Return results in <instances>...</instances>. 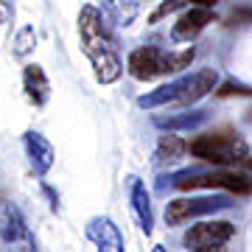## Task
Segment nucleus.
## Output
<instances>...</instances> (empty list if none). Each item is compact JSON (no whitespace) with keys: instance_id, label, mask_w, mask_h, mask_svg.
<instances>
[{"instance_id":"1","label":"nucleus","mask_w":252,"mask_h":252,"mask_svg":"<svg viewBox=\"0 0 252 252\" xmlns=\"http://www.w3.org/2000/svg\"><path fill=\"white\" fill-rule=\"evenodd\" d=\"M79 39H81V51L90 59L93 73L101 84H112V81L121 79L124 64H121V56H118L109 23L101 14V9H95L90 3H84L79 11Z\"/></svg>"},{"instance_id":"2","label":"nucleus","mask_w":252,"mask_h":252,"mask_svg":"<svg viewBox=\"0 0 252 252\" xmlns=\"http://www.w3.org/2000/svg\"><path fill=\"white\" fill-rule=\"evenodd\" d=\"M188 152L193 157L205 162H213V165H230V162H244L247 160V143L241 137L230 132V129H216V132H205V135H196L188 143Z\"/></svg>"},{"instance_id":"3","label":"nucleus","mask_w":252,"mask_h":252,"mask_svg":"<svg viewBox=\"0 0 252 252\" xmlns=\"http://www.w3.org/2000/svg\"><path fill=\"white\" fill-rule=\"evenodd\" d=\"M193 56H196L193 48H185L180 54H165L160 48H137L129 54V73L137 81H152L162 73H177L182 67H188L193 62Z\"/></svg>"},{"instance_id":"4","label":"nucleus","mask_w":252,"mask_h":252,"mask_svg":"<svg viewBox=\"0 0 252 252\" xmlns=\"http://www.w3.org/2000/svg\"><path fill=\"white\" fill-rule=\"evenodd\" d=\"M174 185L182 190L188 188H224L233 193L252 190V180L238 171H182L174 177Z\"/></svg>"},{"instance_id":"5","label":"nucleus","mask_w":252,"mask_h":252,"mask_svg":"<svg viewBox=\"0 0 252 252\" xmlns=\"http://www.w3.org/2000/svg\"><path fill=\"white\" fill-rule=\"evenodd\" d=\"M233 233L235 227L230 221H202L185 233V247L190 252H219L233 238Z\"/></svg>"},{"instance_id":"6","label":"nucleus","mask_w":252,"mask_h":252,"mask_svg":"<svg viewBox=\"0 0 252 252\" xmlns=\"http://www.w3.org/2000/svg\"><path fill=\"white\" fill-rule=\"evenodd\" d=\"M230 205L224 196H182L165 205V221L168 224H182L188 219L205 216V213H216Z\"/></svg>"},{"instance_id":"7","label":"nucleus","mask_w":252,"mask_h":252,"mask_svg":"<svg viewBox=\"0 0 252 252\" xmlns=\"http://www.w3.org/2000/svg\"><path fill=\"white\" fill-rule=\"evenodd\" d=\"M84 233H87V238L95 244V250L98 252H126L124 250V235H121L118 224L109 216L90 219L87 227H84Z\"/></svg>"},{"instance_id":"8","label":"nucleus","mask_w":252,"mask_h":252,"mask_svg":"<svg viewBox=\"0 0 252 252\" xmlns=\"http://www.w3.org/2000/svg\"><path fill=\"white\" fill-rule=\"evenodd\" d=\"M23 146H26V154H28V162H31V168H34L36 177H45L51 168H54V146L48 140L45 135H39V132H26L23 135Z\"/></svg>"},{"instance_id":"9","label":"nucleus","mask_w":252,"mask_h":252,"mask_svg":"<svg viewBox=\"0 0 252 252\" xmlns=\"http://www.w3.org/2000/svg\"><path fill=\"white\" fill-rule=\"evenodd\" d=\"M216 70H199L193 73V76H185V79H180V95H177V107H188V104H196L199 98H205L207 93H213V87H216Z\"/></svg>"},{"instance_id":"10","label":"nucleus","mask_w":252,"mask_h":252,"mask_svg":"<svg viewBox=\"0 0 252 252\" xmlns=\"http://www.w3.org/2000/svg\"><path fill=\"white\" fill-rule=\"evenodd\" d=\"M126 182H129V202H132V210H135V216H137V224H140V230L149 235L154 230L152 193L146 190V182L140 180V177H135V174H129Z\"/></svg>"},{"instance_id":"11","label":"nucleus","mask_w":252,"mask_h":252,"mask_svg":"<svg viewBox=\"0 0 252 252\" xmlns=\"http://www.w3.org/2000/svg\"><path fill=\"white\" fill-rule=\"evenodd\" d=\"M0 235H3L6 244H17L31 238L26 219H23V213H20V207L14 202H0Z\"/></svg>"},{"instance_id":"12","label":"nucleus","mask_w":252,"mask_h":252,"mask_svg":"<svg viewBox=\"0 0 252 252\" xmlns=\"http://www.w3.org/2000/svg\"><path fill=\"white\" fill-rule=\"evenodd\" d=\"M23 90H26L28 101L34 107H45L51 98V81H48L45 70L39 64H26L23 70Z\"/></svg>"},{"instance_id":"13","label":"nucleus","mask_w":252,"mask_h":252,"mask_svg":"<svg viewBox=\"0 0 252 252\" xmlns=\"http://www.w3.org/2000/svg\"><path fill=\"white\" fill-rule=\"evenodd\" d=\"M207 23H213V11H210V9H199V6H196V9L185 11V14L174 23L171 36L177 39V42H182V39H193L199 31H205Z\"/></svg>"},{"instance_id":"14","label":"nucleus","mask_w":252,"mask_h":252,"mask_svg":"<svg viewBox=\"0 0 252 252\" xmlns=\"http://www.w3.org/2000/svg\"><path fill=\"white\" fill-rule=\"evenodd\" d=\"M101 9L118 28H129L137 17V0H101Z\"/></svg>"},{"instance_id":"15","label":"nucleus","mask_w":252,"mask_h":252,"mask_svg":"<svg viewBox=\"0 0 252 252\" xmlns=\"http://www.w3.org/2000/svg\"><path fill=\"white\" fill-rule=\"evenodd\" d=\"M205 121V112H185V115H168L162 118L157 115L154 118V124L160 126V129H168V132H174V129H190V126H196Z\"/></svg>"},{"instance_id":"16","label":"nucleus","mask_w":252,"mask_h":252,"mask_svg":"<svg viewBox=\"0 0 252 252\" xmlns=\"http://www.w3.org/2000/svg\"><path fill=\"white\" fill-rule=\"evenodd\" d=\"M185 149L188 146L182 143L177 135H162L160 140H157V160H180L182 154H185Z\"/></svg>"},{"instance_id":"17","label":"nucleus","mask_w":252,"mask_h":252,"mask_svg":"<svg viewBox=\"0 0 252 252\" xmlns=\"http://www.w3.org/2000/svg\"><path fill=\"white\" fill-rule=\"evenodd\" d=\"M34 45H36L34 28L26 26V28L17 34V39H14V54H17V56H26V54H31V51H34Z\"/></svg>"},{"instance_id":"18","label":"nucleus","mask_w":252,"mask_h":252,"mask_svg":"<svg viewBox=\"0 0 252 252\" xmlns=\"http://www.w3.org/2000/svg\"><path fill=\"white\" fill-rule=\"evenodd\" d=\"M219 98H224V95H252L250 87H244V84H235V81H227V84H221L216 90Z\"/></svg>"},{"instance_id":"19","label":"nucleus","mask_w":252,"mask_h":252,"mask_svg":"<svg viewBox=\"0 0 252 252\" xmlns=\"http://www.w3.org/2000/svg\"><path fill=\"white\" fill-rule=\"evenodd\" d=\"M182 3H185V0H165V3H162V6H160L157 11H152V17H149V20H152V23H157V20L168 17L171 11H177V9H180Z\"/></svg>"},{"instance_id":"20","label":"nucleus","mask_w":252,"mask_h":252,"mask_svg":"<svg viewBox=\"0 0 252 252\" xmlns=\"http://www.w3.org/2000/svg\"><path fill=\"white\" fill-rule=\"evenodd\" d=\"M252 20V9H235L230 14V26H244V23H250Z\"/></svg>"},{"instance_id":"21","label":"nucleus","mask_w":252,"mask_h":252,"mask_svg":"<svg viewBox=\"0 0 252 252\" xmlns=\"http://www.w3.org/2000/svg\"><path fill=\"white\" fill-rule=\"evenodd\" d=\"M9 14H11L9 3H6V0H0V26H3V23H6V20H9Z\"/></svg>"},{"instance_id":"22","label":"nucleus","mask_w":252,"mask_h":252,"mask_svg":"<svg viewBox=\"0 0 252 252\" xmlns=\"http://www.w3.org/2000/svg\"><path fill=\"white\" fill-rule=\"evenodd\" d=\"M190 3H193V6H199V9H207V6H213L216 0H190Z\"/></svg>"},{"instance_id":"23","label":"nucleus","mask_w":252,"mask_h":252,"mask_svg":"<svg viewBox=\"0 0 252 252\" xmlns=\"http://www.w3.org/2000/svg\"><path fill=\"white\" fill-rule=\"evenodd\" d=\"M152 252H165V247H160V244H157V247H154Z\"/></svg>"},{"instance_id":"24","label":"nucleus","mask_w":252,"mask_h":252,"mask_svg":"<svg viewBox=\"0 0 252 252\" xmlns=\"http://www.w3.org/2000/svg\"><path fill=\"white\" fill-rule=\"evenodd\" d=\"M244 162H247V165H252V157H247V160H244Z\"/></svg>"}]
</instances>
